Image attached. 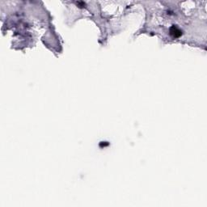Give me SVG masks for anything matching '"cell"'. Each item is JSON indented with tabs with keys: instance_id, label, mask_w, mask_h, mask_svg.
<instances>
[{
	"instance_id": "cell-1",
	"label": "cell",
	"mask_w": 207,
	"mask_h": 207,
	"mask_svg": "<svg viewBox=\"0 0 207 207\" xmlns=\"http://www.w3.org/2000/svg\"><path fill=\"white\" fill-rule=\"evenodd\" d=\"M169 33L170 35L174 38L180 37V36L182 35V31H181L179 28L175 26V25H173V26H171V27L170 28Z\"/></svg>"
}]
</instances>
